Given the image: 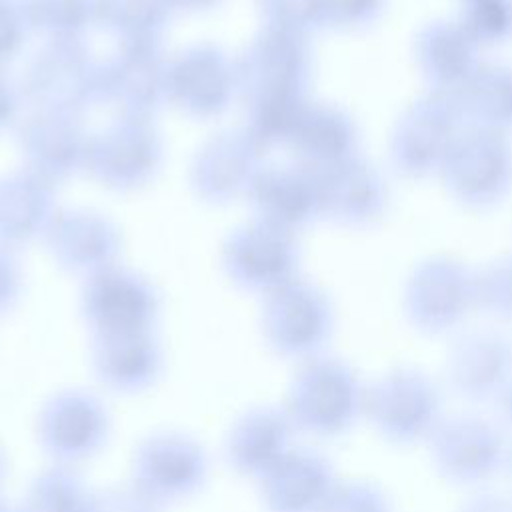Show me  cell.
<instances>
[{"instance_id":"obj_25","label":"cell","mask_w":512,"mask_h":512,"mask_svg":"<svg viewBox=\"0 0 512 512\" xmlns=\"http://www.w3.org/2000/svg\"><path fill=\"white\" fill-rule=\"evenodd\" d=\"M96 378L120 394L150 388L164 364L162 348L152 330L96 336L92 350Z\"/></svg>"},{"instance_id":"obj_44","label":"cell","mask_w":512,"mask_h":512,"mask_svg":"<svg viewBox=\"0 0 512 512\" xmlns=\"http://www.w3.org/2000/svg\"><path fill=\"white\" fill-rule=\"evenodd\" d=\"M500 408H502V414L506 416V420L512 424V386L504 392V396L500 398Z\"/></svg>"},{"instance_id":"obj_4","label":"cell","mask_w":512,"mask_h":512,"mask_svg":"<svg viewBox=\"0 0 512 512\" xmlns=\"http://www.w3.org/2000/svg\"><path fill=\"white\" fill-rule=\"evenodd\" d=\"M332 328V304L310 282L294 278L264 298L262 334L268 346L284 358L308 360L322 354Z\"/></svg>"},{"instance_id":"obj_2","label":"cell","mask_w":512,"mask_h":512,"mask_svg":"<svg viewBox=\"0 0 512 512\" xmlns=\"http://www.w3.org/2000/svg\"><path fill=\"white\" fill-rule=\"evenodd\" d=\"M20 90L38 112L80 116L102 100V64L82 40H48L28 60Z\"/></svg>"},{"instance_id":"obj_33","label":"cell","mask_w":512,"mask_h":512,"mask_svg":"<svg viewBox=\"0 0 512 512\" xmlns=\"http://www.w3.org/2000/svg\"><path fill=\"white\" fill-rule=\"evenodd\" d=\"M456 22L478 46L512 38V0H462Z\"/></svg>"},{"instance_id":"obj_7","label":"cell","mask_w":512,"mask_h":512,"mask_svg":"<svg viewBox=\"0 0 512 512\" xmlns=\"http://www.w3.org/2000/svg\"><path fill=\"white\" fill-rule=\"evenodd\" d=\"M426 442L436 472L458 486L486 482L508 462L504 434L474 414L442 416Z\"/></svg>"},{"instance_id":"obj_17","label":"cell","mask_w":512,"mask_h":512,"mask_svg":"<svg viewBox=\"0 0 512 512\" xmlns=\"http://www.w3.org/2000/svg\"><path fill=\"white\" fill-rule=\"evenodd\" d=\"M236 92V62L214 44H194L168 64V102L192 118L222 114Z\"/></svg>"},{"instance_id":"obj_6","label":"cell","mask_w":512,"mask_h":512,"mask_svg":"<svg viewBox=\"0 0 512 512\" xmlns=\"http://www.w3.org/2000/svg\"><path fill=\"white\" fill-rule=\"evenodd\" d=\"M310 70L308 36L264 26L236 60L238 92L244 102L306 98Z\"/></svg>"},{"instance_id":"obj_5","label":"cell","mask_w":512,"mask_h":512,"mask_svg":"<svg viewBox=\"0 0 512 512\" xmlns=\"http://www.w3.org/2000/svg\"><path fill=\"white\" fill-rule=\"evenodd\" d=\"M466 128L452 92L432 90L410 104L392 134V162L406 176L440 172Z\"/></svg>"},{"instance_id":"obj_15","label":"cell","mask_w":512,"mask_h":512,"mask_svg":"<svg viewBox=\"0 0 512 512\" xmlns=\"http://www.w3.org/2000/svg\"><path fill=\"white\" fill-rule=\"evenodd\" d=\"M266 150L242 128L222 130L208 138L192 158L190 186L210 204H228L248 196L264 168Z\"/></svg>"},{"instance_id":"obj_9","label":"cell","mask_w":512,"mask_h":512,"mask_svg":"<svg viewBox=\"0 0 512 512\" xmlns=\"http://www.w3.org/2000/svg\"><path fill=\"white\" fill-rule=\"evenodd\" d=\"M36 432L54 462L74 466L102 450L110 434V414L92 392L66 388L42 404Z\"/></svg>"},{"instance_id":"obj_22","label":"cell","mask_w":512,"mask_h":512,"mask_svg":"<svg viewBox=\"0 0 512 512\" xmlns=\"http://www.w3.org/2000/svg\"><path fill=\"white\" fill-rule=\"evenodd\" d=\"M258 484L268 512H320L338 482L320 452L292 448Z\"/></svg>"},{"instance_id":"obj_39","label":"cell","mask_w":512,"mask_h":512,"mask_svg":"<svg viewBox=\"0 0 512 512\" xmlns=\"http://www.w3.org/2000/svg\"><path fill=\"white\" fill-rule=\"evenodd\" d=\"M162 504L140 490L136 484L108 488L94 494L90 512H160Z\"/></svg>"},{"instance_id":"obj_23","label":"cell","mask_w":512,"mask_h":512,"mask_svg":"<svg viewBox=\"0 0 512 512\" xmlns=\"http://www.w3.org/2000/svg\"><path fill=\"white\" fill-rule=\"evenodd\" d=\"M248 198L256 220L296 232L320 216L316 174L298 164L264 166Z\"/></svg>"},{"instance_id":"obj_12","label":"cell","mask_w":512,"mask_h":512,"mask_svg":"<svg viewBox=\"0 0 512 512\" xmlns=\"http://www.w3.org/2000/svg\"><path fill=\"white\" fill-rule=\"evenodd\" d=\"M208 476V456L198 440L178 430L146 436L134 450L132 484L160 504L196 494Z\"/></svg>"},{"instance_id":"obj_43","label":"cell","mask_w":512,"mask_h":512,"mask_svg":"<svg viewBox=\"0 0 512 512\" xmlns=\"http://www.w3.org/2000/svg\"><path fill=\"white\" fill-rule=\"evenodd\" d=\"M174 10H206L218 0H168Z\"/></svg>"},{"instance_id":"obj_10","label":"cell","mask_w":512,"mask_h":512,"mask_svg":"<svg viewBox=\"0 0 512 512\" xmlns=\"http://www.w3.org/2000/svg\"><path fill=\"white\" fill-rule=\"evenodd\" d=\"M472 308H476V274L456 260L430 258L408 278L404 312L424 334L450 332Z\"/></svg>"},{"instance_id":"obj_34","label":"cell","mask_w":512,"mask_h":512,"mask_svg":"<svg viewBox=\"0 0 512 512\" xmlns=\"http://www.w3.org/2000/svg\"><path fill=\"white\" fill-rule=\"evenodd\" d=\"M476 306L512 318V256L500 258L476 274Z\"/></svg>"},{"instance_id":"obj_20","label":"cell","mask_w":512,"mask_h":512,"mask_svg":"<svg viewBox=\"0 0 512 512\" xmlns=\"http://www.w3.org/2000/svg\"><path fill=\"white\" fill-rule=\"evenodd\" d=\"M44 240L60 268L86 278L116 266L120 254L116 224L86 208L58 210Z\"/></svg>"},{"instance_id":"obj_45","label":"cell","mask_w":512,"mask_h":512,"mask_svg":"<svg viewBox=\"0 0 512 512\" xmlns=\"http://www.w3.org/2000/svg\"><path fill=\"white\" fill-rule=\"evenodd\" d=\"M0 512H24L22 506H14V504H8L4 500H0Z\"/></svg>"},{"instance_id":"obj_13","label":"cell","mask_w":512,"mask_h":512,"mask_svg":"<svg viewBox=\"0 0 512 512\" xmlns=\"http://www.w3.org/2000/svg\"><path fill=\"white\" fill-rule=\"evenodd\" d=\"M80 310L96 336L140 332L152 330L160 298L144 276L112 266L86 278Z\"/></svg>"},{"instance_id":"obj_1","label":"cell","mask_w":512,"mask_h":512,"mask_svg":"<svg viewBox=\"0 0 512 512\" xmlns=\"http://www.w3.org/2000/svg\"><path fill=\"white\" fill-rule=\"evenodd\" d=\"M366 386L340 358L318 354L304 360L290 382L286 412L296 430L320 438L346 434L364 416Z\"/></svg>"},{"instance_id":"obj_30","label":"cell","mask_w":512,"mask_h":512,"mask_svg":"<svg viewBox=\"0 0 512 512\" xmlns=\"http://www.w3.org/2000/svg\"><path fill=\"white\" fill-rule=\"evenodd\" d=\"M172 12L168 0H98V24L120 44H158Z\"/></svg>"},{"instance_id":"obj_24","label":"cell","mask_w":512,"mask_h":512,"mask_svg":"<svg viewBox=\"0 0 512 512\" xmlns=\"http://www.w3.org/2000/svg\"><path fill=\"white\" fill-rule=\"evenodd\" d=\"M318 186L320 216L340 224H368L386 204V188L378 172L352 156L326 170L314 172Z\"/></svg>"},{"instance_id":"obj_29","label":"cell","mask_w":512,"mask_h":512,"mask_svg":"<svg viewBox=\"0 0 512 512\" xmlns=\"http://www.w3.org/2000/svg\"><path fill=\"white\" fill-rule=\"evenodd\" d=\"M452 94L466 126L500 134L512 128V66L480 62Z\"/></svg>"},{"instance_id":"obj_40","label":"cell","mask_w":512,"mask_h":512,"mask_svg":"<svg viewBox=\"0 0 512 512\" xmlns=\"http://www.w3.org/2000/svg\"><path fill=\"white\" fill-rule=\"evenodd\" d=\"M22 290V272L8 248L0 246V314L8 312Z\"/></svg>"},{"instance_id":"obj_31","label":"cell","mask_w":512,"mask_h":512,"mask_svg":"<svg viewBox=\"0 0 512 512\" xmlns=\"http://www.w3.org/2000/svg\"><path fill=\"white\" fill-rule=\"evenodd\" d=\"M94 492L70 464L54 462L28 484L24 512H90Z\"/></svg>"},{"instance_id":"obj_26","label":"cell","mask_w":512,"mask_h":512,"mask_svg":"<svg viewBox=\"0 0 512 512\" xmlns=\"http://www.w3.org/2000/svg\"><path fill=\"white\" fill-rule=\"evenodd\" d=\"M356 146L358 130L352 118L338 106L316 102L302 108L286 142L294 164L312 172L356 156Z\"/></svg>"},{"instance_id":"obj_37","label":"cell","mask_w":512,"mask_h":512,"mask_svg":"<svg viewBox=\"0 0 512 512\" xmlns=\"http://www.w3.org/2000/svg\"><path fill=\"white\" fill-rule=\"evenodd\" d=\"M320 512H390V504L370 482H338Z\"/></svg>"},{"instance_id":"obj_35","label":"cell","mask_w":512,"mask_h":512,"mask_svg":"<svg viewBox=\"0 0 512 512\" xmlns=\"http://www.w3.org/2000/svg\"><path fill=\"white\" fill-rule=\"evenodd\" d=\"M384 8V0H316L320 28L352 30L370 24Z\"/></svg>"},{"instance_id":"obj_38","label":"cell","mask_w":512,"mask_h":512,"mask_svg":"<svg viewBox=\"0 0 512 512\" xmlns=\"http://www.w3.org/2000/svg\"><path fill=\"white\" fill-rule=\"evenodd\" d=\"M32 32L24 0H0V68L12 62Z\"/></svg>"},{"instance_id":"obj_47","label":"cell","mask_w":512,"mask_h":512,"mask_svg":"<svg viewBox=\"0 0 512 512\" xmlns=\"http://www.w3.org/2000/svg\"><path fill=\"white\" fill-rule=\"evenodd\" d=\"M508 462H510V470H512V454L508 456Z\"/></svg>"},{"instance_id":"obj_19","label":"cell","mask_w":512,"mask_h":512,"mask_svg":"<svg viewBox=\"0 0 512 512\" xmlns=\"http://www.w3.org/2000/svg\"><path fill=\"white\" fill-rule=\"evenodd\" d=\"M446 380L468 402H500L512 386V344L492 330L460 336L446 356Z\"/></svg>"},{"instance_id":"obj_3","label":"cell","mask_w":512,"mask_h":512,"mask_svg":"<svg viewBox=\"0 0 512 512\" xmlns=\"http://www.w3.org/2000/svg\"><path fill=\"white\" fill-rule=\"evenodd\" d=\"M364 416L386 442L410 446L428 440L442 420V396L426 372L392 368L366 386Z\"/></svg>"},{"instance_id":"obj_42","label":"cell","mask_w":512,"mask_h":512,"mask_svg":"<svg viewBox=\"0 0 512 512\" xmlns=\"http://www.w3.org/2000/svg\"><path fill=\"white\" fill-rule=\"evenodd\" d=\"M458 512H512V498L498 492H482L464 502Z\"/></svg>"},{"instance_id":"obj_46","label":"cell","mask_w":512,"mask_h":512,"mask_svg":"<svg viewBox=\"0 0 512 512\" xmlns=\"http://www.w3.org/2000/svg\"><path fill=\"white\" fill-rule=\"evenodd\" d=\"M4 476H6V454H4V450L0 446V486L4 482Z\"/></svg>"},{"instance_id":"obj_36","label":"cell","mask_w":512,"mask_h":512,"mask_svg":"<svg viewBox=\"0 0 512 512\" xmlns=\"http://www.w3.org/2000/svg\"><path fill=\"white\" fill-rule=\"evenodd\" d=\"M266 26L308 36L320 28L316 0H260Z\"/></svg>"},{"instance_id":"obj_11","label":"cell","mask_w":512,"mask_h":512,"mask_svg":"<svg viewBox=\"0 0 512 512\" xmlns=\"http://www.w3.org/2000/svg\"><path fill=\"white\" fill-rule=\"evenodd\" d=\"M440 174L450 194L460 202L490 206L512 184V148L500 132L466 126Z\"/></svg>"},{"instance_id":"obj_32","label":"cell","mask_w":512,"mask_h":512,"mask_svg":"<svg viewBox=\"0 0 512 512\" xmlns=\"http://www.w3.org/2000/svg\"><path fill=\"white\" fill-rule=\"evenodd\" d=\"M34 32L46 40H82L98 24V0H24Z\"/></svg>"},{"instance_id":"obj_28","label":"cell","mask_w":512,"mask_h":512,"mask_svg":"<svg viewBox=\"0 0 512 512\" xmlns=\"http://www.w3.org/2000/svg\"><path fill=\"white\" fill-rule=\"evenodd\" d=\"M478 48L456 20H436L418 32L414 56L432 90L456 92L480 64Z\"/></svg>"},{"instance_id":"obj_41","label":"cell","mask_w":512,"mask_h":512,"mask_svg":"<svg viewBox=\"0 0 512 512\" xmlns=\"http://www.w3.org/2000/svg\"><path fill=\"white\" fill-rule=\"evenodd\" d=\"M22 98L20 86H16L4 68H0V132L8 130L18 120Z\"/></svg>"},{"instance_id":"obj_18","label":"cell","mask_w":512,"mask_h":512,"mask_svg":"<svg viewBox=\"0 0 512 512\" xmlns=\"http://www.w3.org/2000/svg\"><path fill=\"white\" fill-rule=\"evenodd\" d=\"M18 146L26 170L56 184L86 170L90 134L80 116L34 110L18 130Z\"/></svg>"},{"instance_id":"obj_8","label":"cell","mask_w":512,"mask_h":512,"mask_svg":"<svg viewBox=\"0 0 512 512\" xmlns=\"http://www.w3.org/2000/svg\"><path fill=\"white\" fill-rule=\"evenodd\" d=\"M160 164L162 140L146 118L118 116L90 136L86 172L106 188H140L154 178Z\"/></svg>"},{"instance_id":"obj_14","label":"cell","mask_w":512,"mask_h":512,"mask_svg":"<svg viewBox=\"0 0 512 512\" xmlns=\"http://www.w3.org/2000/svg\"><path fill=\"white\" fill-rule=\"evenodd\" d=\"M222 264L234 284L266 296L296 278L298 244L292 232L254 220L228 236Z\"/></svg>"},{"instance_id":"obj_21","label":"cell","mask_w":512,"mask_h":512,"mask_svg":"<svg viewBox=\"0 0 512 512\" xmlns=\"http://www.w3.org/2000/svg\"><path fill=\"white\" fill-rule=\"evenodd\" d=\"M294 424L284 406H256L246 410L230 428L224 444L228 466L260 480L294 446Z\"/></svg>"},{"instance_id":"obj_27","label":"cell","mask_w":512,"mask_h":512,"mask_svg":"<svg viewBox=\"0 0 512 512\" xmlns=\"http://www.w3.org/2000/svg\"><path fill=\"white\" fill-rule=\"evenodd\" d=\"M54 184L30 170L0 178V246L18 248L44 238L56 216Z\"/></svg>"},{"instance_id":"obj_16","label":"cell","mask_w":512,"mask_h":512,"mask_svg":"<svg viewBox=\"0 0 512 512\" xmlns=\"http://www.w3.org/2000/svg\"><path fill=\"white\" fill-rule=\"evenodd\" d=\"M168 64L158 44H120L102 64V100L120 116L150 120L168 102Z\"/></svg>"}]
</instances>
